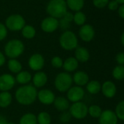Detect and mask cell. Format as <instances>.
Segmentation results:
<instances>
[{
    "label": "cell",
    "instance_id": "cell-24",
    "mask_svg": "<svg viewBox=\"0 0 124 124\" xmlns=\"http://www.w3.org/2000/svg\"><path fill=\"white\" fill-rule=\"evenodd\" d=\"M86 86V90L87 92L91 94H96L101 91L102 84L100 82L96 80H93L91 81H88Z\"/></svg>",
    "mask_w": 124,
    "mask_h": 124
},
{
    "label": "cell",
    "instance_id": "cell-33",
    "mask_svg": "<svg viewBox=\"0 0 124 124\" xmlns=\"http://www.w3.org/2000/svg\"><path fill=\"white\" fill-rule=\"evenodd\" d=\"M72 116L69 111H64L59 116V121L63 124H66L69 123L72 119Z\"/></svg>",
    "mask_w": 124,
    "mask_h": 124
},
{
    "label": "cell",
    "instance_id": "cell-14",
    "mask_svg": "<svg viewBox=\"0 0 124 124\" xmlns=\"http://www.w3.org/2000/svg\"><path fill=\"white\" fill-rule=\"evenodd\" d=\"M118 121L115 113L111 110H103L99 118V124H117Z\"/></svg>",
    "mask_w": 124,
    "mask_h": 124
},
{
    "label": "cell",
    "instance_id": "cell-13",
    "mask_svg": "<svg viewBox=\"0 0 124 124\" xmlns=\"http://www.w3.org/2000/svg\"><path fill=\"white\" fill-rule=\"evenodd\" d=\"M79 36L82 41L85 42H90L93 40L95 36L94 27L89 24H84L79 30Z\"/></svg>",
    "mask_w": 124,
    "mask_h": 124
},
{
    "label": "cell",
    "instance_id": "cell-36",
    "mask_svg": "<svg viewBox=\"0 0 124 124\" xmlns=\"http://www.w3.org/2000/svg\"><path fill=\"white\" fill-rule=\"evenodd\" d=\"M109 0H93V4L97 8H104L107 6Z\"/></svg>",
    "mask_w": 124,
    "mask_h": 124
},
{
    "label": "cell",
    "instance_id": "cell-38",
    "mask_svg": "<svg viewBox=\"0 0 124 124\" xmlns=\"http://www.w3.org/2000/svg\"><path fill=\"white\" fill-rule=\"evenodd\" d=\"M107 7H108L109 9H110L112 11H114V10H116L117 9H118L119 4L115 0H112L110 1H109V3L107 4Z\"/></svg>",
    "mask_w": 124,
    "mask_h": 124
},
{
    "label": "cell",
    "instance_id": "cell-26",
    "mask_svg": "<svg viewBox=\"0 0 124 124\" xmlns=\"http://www.w3.org/2000/svg\"><path fill=\"white\" fill-rule=\"evenodd\" d=\"M20 31L23 37L26 39H31L34 38L37 33L35 28L31 25H25Z\"/></svg>",
    "mask_w": 124,
    "mask_h": 124
},
{
    "label": "cell",
    "instance_id": "cell-10",
    "mask_svg": "<svg viewBox=\"0 0 124 124\" xmlns=\"http://www.w3.org/2000/svg\"><path fill=\"white\" fill-rule=\"evenodd\" d=\"M67 92V100L72 103L80 102L85 96V90L78 86H72Z\"/></svg>",
    "mask_w": 124,
    "mask_h": 124
},
{
    "label": "cell",
    "instance_id": "cell-45",
    "mask_svg": "<svg viewBox=\"0 0 124 124\" xmlns=\"http://www.w3.org/2000/svg\"><path fill=\"white\" fill-rule=\"evenodd\" d=\"M7 124H15V123H13V122H9V121H8Z\"/></svg>",
    "mask_w": 124,
    "mask_h": 124
},
{
    "label": "cell",
    "instance_id": "cell-41",
    "mask_svg": "<svg viewBox=\"0 0 124 124\" xmlns=\"http://www.w3.org/2000/svg\"><path fill=\"white\" fill-rule=\"evenodd\" d=\"M6 62V56L4 53L0 52V67L3 66Z\"/></svg>",
    "mask_w": 124,
    "mask_h": 124
},
{
    "label": "cell",
    "instance_id": "cell-2",
    "mask_svg": "<svg viewBox=\"0 0 124 124\" xmlns=\"http://www.w3.org/2000/svg\"><path fill=\"white\" fill-rule=\"evenodd\" d=\"M65 0H50L46 6V12L49 16L61 19L67 12Z\"/></svg>",
    "mask_w": 124,
    "mask_h": 124
},
{
    "label": "cell",
    "instance_id": "cell-43",
    "mask_svg": "<svg viewBox=\"0 0 124 124\" xmlns=\"http://www.w3.org/2000/svg\"><path fill=\"white\" fill-rule=\"evenodd\" d=\"M121 44H122V45L124 46V32L122 33V35H121Z\"/></svg>",
    "mask_w": 124,
    "mask_h": 124
},
{
    "label": "cell",
    "instance_id": "cell-8",
    "mask_svg": "<svg viewBox=\"0 0 124 124\" xmlns=\"http://www.w3.org/2000/svg\"><path fill=\"white\" fill-rule=\"evenodd\" d=\"M28 65L31 70L36 72L40 71L45 66V58L41 54H33L28 60Z\"/></svg>",
    "mask_w": 124,
    "mask_h": 124
},
{
    "label": "cell",
    "instance_id": "cell-37",
    "mask_svg": "<svg viewBox=\"0 0 124 124\" xmlns=\"http://www.w3.org/2000/svg\"><path fill=\"white\" fill-rule=\"evenodd\" d=\"M61 20H63L64 21H65L67 23H70L72 20H73V14L71 13L70 12H67L66 14L61 18Z\"/></svg>",
    "mask_w": 124,
    "mask_h": 124
},
{
    "label": "cell",
    "instance_id": "cell-7",
    "mask_svg": "<svg viewBox=\"0 0 124 124\" xmlns=\"http://www.w3.org/2000/svg\"><path fill=\"white\" fill-rule=\"evenodd\" d=\"M88 109V106L84 102L80 101L72 103L69 108V112L72 118L77 120H82L87 116Z\"/></svg>",
    "mask_w": 124,
    "mask_h": 124
},
{
    "label": "cell",
    "instance_id": "cell-16",
    "mask_svg": "<svg viewBox=\"0 0 124 124\" xmlns=\"http://www.w3.org/2000/svg\"><path fill=\"white\" fill-rule=\"evenodd\" d=\"M31 81L33 83V86L36 89L42 88L48 82V76L45 72H42L41 70L37 71L33 76Z\"/></svg>",
    "mask_w": 124,
    "mask_h": 124
},
{
    "label": "cell",
    "instance_id": "cell-32",
    "mask_svg": "<svg viewBox=\"0 0 124 124\" xmlns=\"http://www.w3.org/2000/svg\"><path fill=\"white\" fill-rule=\"evenodd\" d=\"M115 113L118 119H120L124 121V100L121 101L116 105Z\"/></svg>",
    "mask_w": 124,
    "mask_h": 124
},
{
    "label": "cell",
    "instance_id": "cell-42",
    "mask_svg": "<svg viewBox=\"0 0 124 124\" xmlns=\"http://www.w3.org/2000/svg\"><path fill=\"white\" fill-rule=\"evenodd\" d=\"M7 118L2 116V115H0V124H7Z\"/></svg>",
    "mask_w": 124,
    "mask_h": 124
},
{
    "label": "cell",
    "instance_id": "cell-4",
    "mask_svg": "<svg viewBox=\"0 0 124 124\" xmlns=\"http://www.w3.org/2000/svg\"><path fill=\"white\" fill-rule=\"evenodd\" d=\"M61 47L67 51L75 49L78 46V39L76 34L71 31H65L59 38Z\"/></svg>",
    "mask_w": 124,
    "mask_h": 124
},
{
    "label": "cell",
    "instance_id": "cell-35",
    "mask_svg": "<svg viewBox=\"0 0 124 124\" xmlns=\"http://www.w3.org/2000/svg\"><path fill=\"white\" fill-rule=\"evenodd\" d=\"M8 30L4 24L0 23V41L5 39V38L7 36Z\"/></svg>",
    "mask_w": 124,
    "mask_h": 124
},
{
    "label": "cell",
    "instance_id": "cell-18",
    "mask_svg": "<svg viewBox=\"0 0 124 124\" xmlns=\"http://www.w3.org/2000/svg\"><path fill=\"white\" fill-rule=\"evenodd\" d=\"M75 57L79 62H86L90 58L89 51L83 46H77L75 49Z\"/></svg>",
    "mask_w": 124,
    "mask_h": 124
},
{
    "label": "cell",
    "instance_id": "cell-39",
    "mask_svg": "<svg viewBox=\"0 0 124 124\" xmlns=\"http://www.w3.org/2000/svg\"><path fill=\"white\" fill-rule=\"evenodd\" d=\"M116 62L120 65H124V52H119L115 57Z\"/></svg>",
    "mask_w": 124,
    "mask_h": 124
},
{
    "label": "cell",
    "instance_id": "cell-40",
    "mask_svg": "<svg viewBox=\"0 0 124 124\" xmlns=\"http://www.w3.org/2000/svg\"><path fill=\"white\" fill-rule=\"evenodd\" d=\"M118 12L119 16H120L121 18L124 19V4H121V5L118 7Z\"/></svg>",
    "mask_w": 124,
    "mask_h": 124
},
{
    "label": "cell",
    "instance_id": "cell-27",
    "mask_svg": "<svg viewBox=\"0 0 124 124\" xmlns=\"http://www.w3.org/2000/svg\"><path fill=\"white\" fill-rule=\"evenodd\" d=\"M19 124H37V116L31 113H27L21 116Z\"/></svg>",
    "mask_w": 124,
    "mask_h": 124
},
{
    "label": "cell",
    "instance_id": "cell-20",
    "mask_svg": "<svg viewBox=\"0 0 124 124\" xmlns=\"http://www.w3.org/2000/svg\"><path fill=\"white\" fill-rule=\"evenodd\" d=\"M79 66V62L75 59V57H69L67 58L63 63V69L67 72L71 73L75 71Z\"/></svg>",
    "mask_w": 124,
    "mask_h": 124
},
{
    "label": "cell",
    "instance_id": "cell-17",
    "mask_svg": "<svg viewBox=\"0 0 124 124\" xmlns=\"http://www.w3.org/2000/svg\"><path fill=\"white\" fill-rule=\"evenodd\" d=\"M72 81L76 84V86L83 87V86H86L89 81V76L85 71L79 70L75 72L73 75Z\"/></svg>",
    "mask_w": 124,
    "mask_h": 124
},
{
    "label": "cell",
    "instance_id": "cell-6",
    "mask_svg": "<svg viewBox=\"0 0 124 124\" xmlns=\"http://www.w3.org/2000/svg\"><path fill=\"white\" fill-rule=\"evenodd\" d=\"M5 26L10 31H19L26 25L24 17L19 14H12L9 15L5 20Z\"/></svg>",
    "mask_w": 124,
    "mask_h": 124
},
{
    "label": "cell",
    "instance_id": "cell-31",
    "mask_svg": "<svg viewBox=\"0 0 124 124\" xmlns=\"http://www.w3.org/2000/svg\"><path fill=\"white\" fill-rule=\"evenodd\" d=\"M102 110L100 106L97 105H92L88 109V114L90 115L92 118H99L102 113Z\"/></svg>",
    "mask_w": 124,
    "mask_h": 124
},
{
    "label": "cell",
    "instance_id": "cell-3",
    "mask_svg": "<svg viewBox=\"0 0 124 124\" xmlns=\"http://www.w3.org/2000/svg\"><path fill=\"white\" fill-rule=\"evenodd\" d=\"M25 46L19 39H11L4 46V54L10 59H17L24 52Z\"/></svg>",
    "mask_w": 124,
    "mask_h": 124
},
{
    "label": "cell",
    "instance_id": "cell-30",
    "mask_svg": "<svg viewBox=\"0 0 124 124\" xmlns=\"http://www.w3.org/2000/svg\"><path fill=\"white\" fill-rule=\"evenodd\" d=\"M113 77L118 81H121L124 79V65H117L115 66L112 72Z\"/></svg>",
    "mask_w": 124,
    "mask_h": 124
},
{
    "label": "cell",
    "instance_id": "cell-29",
    "mask_svg": "<svg viewBox=\"0 0 124 124\" xmlns=\"http://www.w3.org/2000/svg\"><path fill=\"white\" fill-rule=\"evenodd\" d=\"M72 21H74V23L77 25L82 26L86 22V15H85V13H83L81 11L76 12L73 15V20Z\"/></svg>",
    "mask_w": 124,
    "mask_h": 124
},
{
    "label": "cell",
    "instance_id": "cell-19",
    "mask_svg": "<svg viewBox=\"0 0 124 124\" xmlns=\"http://www.w3.org/2000/svg\"><path fill=\"white\" fill-rule=\"evenodd\" d=\"M69 102H70L67 100V98L64 97H56L53 102V105H54L55 108L57 110L60 112H64V111H67V110H69L70 107Z\"/></svg>",
    "mask_w": 124,
    "mask_h": 124
},
{
    "label": "cell",
    "instance_id": "cell-12",
    "mask_svg": "<svg viewBox=\"0 0 124 124\" xmlns=\"http://www.w3.org/2000/svg\"><path fill=\"white\" fill-rule=\"evenodd\" d=\"M37 99H38L40 103L45 105H50L51 104H53V102L56 99V96L53 92L50 89H42L37 92Z\"/></svg>",
    "mask_w": 124,
    "mask_h": 124
},
{
    "label": "cell",
    "instance_id": "cell-28",
    "mask_svg": "<svg viewBox=\"0 0 124 124\" xmlns=\"http://www.w3.org/2000/svg\"><path fill=\"white\" fill-rule=\"evenodd\" d=\"M37 124H51V116L50 115L45 112H40L37 116Z\"/></svg>",
    "mask_w": 124,
    "mask_h": 124
},
{
    "label": "cell",
    "instance_id": "cell-11",
    "mask_svg": "<svg viewBox=\"0 0 124 124\" xmlns=\"http://www.w3.org/2000/svg\"><path fill=\"white\" fill-rule=\"evenodd\" d=\"M15 77L10 73H4L0 76V91L10 92L15 85Z\"/></svg>",
    "mask_w": 124,
    "mask_h": 124
},
{
    "label": "cell",
    "instance_id": "cell-25",
    "mask_svg": "<svg viewBox=\"0 0 124 124\" xmlns=\"http://www.w3.org/2000/svg\"><path fill=\"white\" fill-rule=\"evenodd\" d=\"M9 70L12 73H18L22 70V64L17 59H10L7 62Z\"/></svg>",
    "mask_w": 124,
    "mask_h": 124
},
{
    "label": "cell",
    "instance_id": "cell-44",
    "mask_svg": "<svg viewBox=\"0 0 124 124\" xmlns=\"http://www.w3.org/2000/svg\"><path fill=\"white\" fill-rule=\"evenodd\" d=\"M118 4H124V0H115Z\"/></svg>",
    "mask_w": 124,
    "mask_h": 124
},
{
    "label": "cell",
    "instance_id": "cell-9",
    "mask_svg": "<svg viewBox=\"0 0 124 124\" xmlns=\"http://www.w3.org/2000/svg\"><path fill=\"white\" fill-rule=\"evenodd\" d=\"M40 27L42 30L45 33H53L56 31L59 27L58 19L48 16L42 20Z\"/></svg>",
    "mask_w": 124,
    "mask_h": 124
},
{
    "label": "cell",
    "instance_id": "cell-21",
    "mask_svg": "<svg viewBox=\"0 0 124 124\" xmlns=\"http://www.w3.org/2000/svg\"><path fill=\"white\" fill-rule=\"evenodd\" d=\"M15 81L18 82L20 85H26L32 79V76L30 72L27 70H21L18 73H17L16 77H15Z\"/></svg>",
    "mask_w": 124,
    "mask_h": 124
},
{
    "label": "cell",
    "instance_id": "cell-5",
    "mask_svg": "<svg viewBox=\"0 0 124 124\" xmlns=\"http://www.w3.org/2000/svg\"><path fill=\"white\" fill-rule=\"evenodd\" d=\"M72 76L67 72H61L56 75L54 80L55 88L59 92H67L72 86Z\"/></svg>",
    "mask_w": 124,
    "mask_h": 124
},
{
    "label": "cell",
    "instance_id": "cell-15",
    "mask_svg": "<svg viewBox=\"0 0 124 124\" xmlns=\"http://www.w3.org/2000/svg\"><path fill=\"white\" fill-rule=\"evenodd\" d=\"M101 91L105 97L110 99L115 96L117 92V87L113 81H106L102 85Z\"/></svg>",
    "mask_w": 124,
    "mask_h": 124
},
{
    "label": "cell",
    "instance_id": "cell-23",
    "mask_svg": "<svg viewBox=\"0 0 124 124\" xmlns=\"http://www.w3.org/2000/svg\"><path fill=\"white\" fill-rule=\"evenodd\" d=\"M65 1L67 8L75 12L80 11L83 8L85 4L84 0H65Z\"/></svg>",
    "mask_w": 124,
    "mask_h": 124
},
{
    "label": "cell",
    "instance_id": "cell-34",
    "mask_svg": "<svg viewBox=\"0 0 124 124\" xmlns=\"http://www.w3.org/2000/svg\"><path fill=\"white\" fill-rule=\"evenodd\" d=\"M50 63H51V65L53 68H61L63 66L64 60H62L61 57H60L58 56H55L51 59Z\"/></svg>",
    "mask_w": 124,
    "mask_h": 124
},
{
    "label": "cell",
    "instance_id": "cell-22",
    "mask_svg": "<svg viewBox=\"0 0 124 124\" xmlns=\"http://www.w3.org/2000/svg\"><path fill=\"white\" fill-rule=\"evenodd\" d=\"M12 101V97L10 92H0V108H7L9 107Z\"/></svg>",
    "mask_w": 124,
    "mask_h": 124
},
{
    "label": "cell",
    "instance_id": "cell-1",
    "mask_svg": "<svg viewBox=\"0 0 124 124\" xmlns=\"http://www.w3.org/2000/svg\"><path fill=\"white\" fill-rule=\"evenodd\" d=\"M15 97L20 105H30L37 100V90L33 85H22L15 91Z\"/></svg>",
    "mask_w": 124,
    "mask_h": 124
}]
</instances>
